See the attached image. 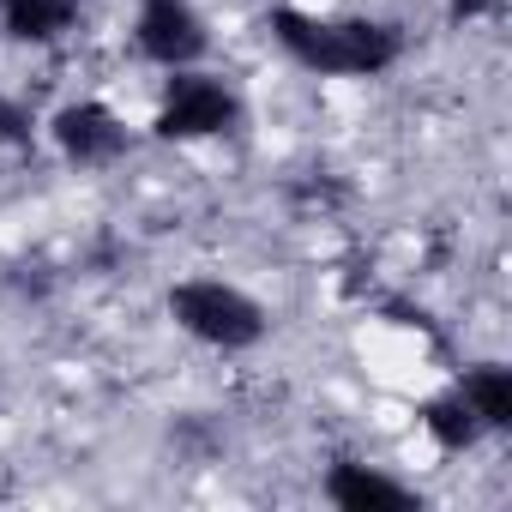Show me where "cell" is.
Listing matches in <instances>:
<instances>
[{"label":"cell","mask_w":512,"mask_h":512,"mask_svg":"<svg viewBox=\"0 0 512 512\" xmlns=\"http://www.w3.org/2000/svg\"><path fill=\"white\" fill-rule=\"evenodd\" d=\"M440 7H446L452 25H476V19H494L500 13V0H440Z\"/></svg>","instance_id":"obj_11"},{"label":"cell","mask_w":512,"mask_h":512,"mask_svg":"<svg viewBox=\"0 0 512 512\" xmlns=\"http://www.w3.org/2000/svg\"><path fill=\"white\" fill-rule=\"evenodd\" d=\"M266 31L284 49V61H296L314 79H380L404 61V31L392 19H368V13L272 7Z\"/></svg>","instance_id":"obj_1"},{"label":"cell","mask_w":512,"mask_h":512,"mask_svg":"<svg viewBox=\"0 0 512 512\" xmlns=\"http://www.w3.org/2000/svg\"><path fill=\"white\" fill-rule=\"evenodd\" d=\"M320 494L338 506V512H422V488L380 470V464H362V458H338L326 476H320Z\"/></svg>","instance_id":"obj_6"},{"label":"cell","mask_w":512,"mask_h":512,"mask_svg":"<svg viewBox=\"0 0 512 512\" xmlns=\"http://www.w3.org/2000/svg\"><path fill=\"white\" fill-rule=\"evenodd\" d=\"M241 91L223 85L205 67H175L163 79L157 115H151V139L163 145H205V139H229L241 127Z\"/></svg>","instance_id":"obj_3"},{"label":"cell","mask_w":512,"mask_h":512,"mask_svg":"<svg viewBox=\"0 0 512 512\" xmlns=\"http://www.w3.org/2000/svg\"><path fill=\"white\" fill-rule=\"evenodd\" d=\"M452 386L488 434H512V368L506 362H470V368H458Z\"/></svg>","instance_id":"obj_8"},{"label":"cell","mask_w":512,"mask_h":512,"mask_svg":"<svg viewBox=\"0 0 512 512\" xmlns=\"http://www.w3.org/2000/svg\"><path fill=\"white\" fill-rule=\"evenodd\" d=\"M139 7H145V0H139Z\"/></svg>","instance_id":"obj_12"},{"label":"cell","mask_w":512,"mask_h":512,"mask_svg":"<svg viewBox=\"0 0 512 512\" xmlns=\"http://www.w3.org/2000/svg\"><path fill=\"white\" fill-rule=\"evenodd\" d=\"M416 422H422V434H428L440 452H470V446H482V440H488V428H482V422H476V410L458 398V386L434 392V398L416 410Z\"/></svg>","instance_id":"obj_9"},{"label":"cell","mask_w":512,"mask_h":512,"mask_svg":"<svg viewBox=\"0 0 512 512\" xmlns=\"http://www.w3.org/2000/svg\"><path fill=\"white\" fill-rule=\"evenodd\" d=\"M0 145H31V115L13 97H0Z\"/></svg>","instance_id":"obj_10"},{"label":"cell","mask_w":512,"mask_h":512,"mask_svg":"<svg viewBox=\"0 0 512 512\" xmlns=\"http://www.w3.org/2000/svg\"><path fill=\"white\" fill-rule=\"evenodd\" d=\"M85 19V0H0V37L19 49H55Z\"/></svg>","instance_id":"obj_7"},{"label":"cell","mask_w":512,"mask_h":512,"mask_svg":"<svg viewBox=\"0 0 512 512\" xmlns=\"http://www.w3.org/2000/svg\"><path fill=\"white\" fill-rule=\"evenodd\" d=\"M163 308H169V320H175L193 344L223 350V356L260 350L266 332H272L266 302H260V296H247V290L229 284V278H181V284H169Z\"/></svg>","instance_id":"obj_2"},{"label":"cell","mask_w":512,"mask_h":512,"mask_svg":"<svg viewBox=\"0 0 512 512\" xmlns=\"http://www.w3.org/2000/svg\"><path fill=\"white\" fill-rule=\"evenodd\" d=\"M133 55L175 73V67H199L211 55V25L193 0H145L133 19Z\"/></svg>","instance_id":"obj_4"},{"label":"cell","mask_w":512,"mask_h":512,"mask_svg":"<svg viewBox=\"0 0 512 512\" xmlns=\"http://www.w3.org/2000/svg\"><path fill=\"white\" fill-rule=\"evenodd\" d=\"M49 139H55V151H61L73 169H115V163L133 151L127 121H121L109 103H97V97L61 103V109L49 115Z\"/></svg>","instance_id":"obj_5"}]
</instances>
